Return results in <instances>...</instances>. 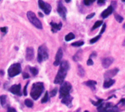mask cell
<instances>
[{
  "mask_svg": "<svg viewBox=\"0 0 125 112\" xmlns=\"http://www.w3.org/2000/svg\"><path fill=\"white\" fill-rule=\"evenodd\" d=\"M69 69H70V64L67 61L64 60V61L61 62L60 68H59L57 75L54 79L55 84H62L64 82Z\"/></svg>",
  "mask_w": 125,
  "mask_h": 112,
  "instance_id": "1",
  "label": "cell"
},
{
  "mask_svg": "<svg viewBox=\"0 0 125 112\" xmlns=\"http://www.w3.org/2000/svg\"><path fill=\"white\" fill-rule=\"evenodd\" d=\"M44 90V85L42 82L34 83L32 85L30 95L34 100H37Z\"/></svg>",
  "mask_w": 125,
  "mask_h": 112,
  "instance_id": "2",
  "label": "cell"
},
{
  "mask_svg": "<svg viewBox=\"0 0 125 112\" xmlns=\"http://www.w3.org/2000/svg\"><path fill=\"white\" fill-rule=\"evenodd\" d=\"M48 58V52L45 45H42L38 49L37 60L39 63H42L43 60H46Z\"/></svg>",
  "mask_w": 125,
  "mask_h": 112,
  "instance_id": "3",
  "label": "cell"
},
{
  "mask_svg": "<svg viewBox=\"0 0 125 112\" xmlns=\"http://www.w3.org/2000/svg\"><path fill=\"white\" fill-rule=\"evenodd\" d=\"M27 17L29 19V20L37 28L39 29H42V23L40 22V20L36 17L35 14L31 12V11H29L27 12Z\"/></svg>",
  "mask_w": 125,
  "mask_h": 112,
  "instance_id": "4",
  "label": "cell"
},
{
  "mask_svg": "<svg viewBox=\"0 0 125 112\" xmlns=\"http://www.w3.org/2000/svg\"><path fill=\"white\" fill-rule=\"evenodd\" d=\"M71 89H72V85L67 82H62V85H61V87H60V90H59V98H64V96L70 94V92L71 91Z\"/></svg>",
  "mask_w": 125,
  "mask_h": 112,
  "instance_id": "5",
  "label": "cell"
},
{
  "mask_svg": "<svg viewBox=\"0 0 125 112\" xmlns=\"http://www.w3.org/2000/svg\"><path fill=\"white\" fill-rule=\"evenodd\" d=\"M21 72V67L19 63L12 64L8 69V75L10 77H13L18 75Z\"/></svg>",
  "mask_w": 125,
  "mask_h": 112,
  "instance_id": "6",
  "label": "cell"
},
{
  "mask_svg": "<svg viewBox=\"0 0 125 112\" xmlns=\"http://www.w3.org/2000/svg\"><path fill=\"white\" fill-rule=\"evenodd\" d=\"M38 4H39L40 8L41 9H42L46 15H48L51 12V6L49 4L44 2L42 0H39L38 1Z\"/></svg>",
  "mask_w": 125,
  "mask_h": 112,
  "instance_id": "7",
  "label": "cell"
},
{
  "mask_svg": "<svg viewBox=\"0 0 125 112\" xmlns=\"http://www.w3.org/2000/svg\"><path fill=\"white\" fill-rule=\"evenodd\" d=\"M57 11H58L59 14L60 15V16L62 17L64 19H65V17H66V14H67V9H66V7L64 6V4H62V1H59Z\"/></svg>",
  "mask_w": 125,
  "mask_h": 112,
  "instance_id": "8",
  "label": "cell"
},
{
  "mask_svg": "<svg viewBox=\"0 0 125 112\" xmlns=\"http://www.w3.org/2000/svg\"><path fill=\"white\" fill-rule=\"evenodd\" d=\"M62 56H63V52H62V50L61 48H59L57 51V53H56V58H55V61L53 63V65L57 66L59 65H60L61 63V60H62Z\"/></svg>",
  "mask_w": 125,
  "mask_h": 112,
  "instance_id": "9",
  "label": "cell"
},
{
  "mask_svg": "<svg viewBox=\"0 0 125 112\" xmlns=\"http://www.w3.org/2000/svg\"><path fill=\"white\" fill-rule=\"evenodd\" d=\"M118 72H119L118 69H111V70L107 71L106 73H105L104 77L105 79H110V78H112L114 76H116Z\"/></svg>",
  "mask_w": 125,
  "mask_h": 112,
  "instance_id": "10",
  "label": "cell"
},
{
  "mask_svg": "<svg viewBox=\"0 0 125 112\" xmlns=\"http://www.w3.org/2000/svg\"><path fill=\"white\" fill-rule=\"evenodd\" d=\"M113 62H114V58L109 57V58H105L103 59L102 64H103V67L105 69H107L112 64Z\"/></svg>",
  "mask_w": 125,
  "mask_h": 112,
  "instance_id": "11",
  "label": "cell"
},
{
  "mask_svg": "<svg viewBox=\"0 0 125 112\" xmlns=\"http://www.w3.org/2000/svg\"><path fill=\"white\" fill-rule=\"evenodd\" d=\"M72 101H73V98L69 94V95L64 96V98H62V103H64V104H65L68 107H70L71 106V104H72Z\"/></svg>",
  "mask_w": 125,
  "mask_h": 112,
  "instance_id": "12",
  "label": "cell"
},
{
  "mask_svg": "<svg viewBox=\"0 0 125 112\" xmlns=\"http://www.w3.org/2000/svg\"><path fill=\"white\" fill-rule=\"evenodd\" d=\"M10 91L13 94L19 95L20 92H21V85H12L10 87Z\"/></svg>",
  "mask_w": 125,
  "mask_h": 112,
  "instance_id": "13",
  "label": "cell"
},
{
  "mask_svg": "<svg viewBox=\"0 0 125 112\" xmlns=\"http://www.w3.org/2000/svg\"><path fill=\"white\" fill-rule=\"evenodd\" d=\"M34 50L31 47H28L26 49V58L28 60H31L34 58Z\"/></svg>",
  "mask_w": 125,
  "mask_h": 112,
  "instance_id": "14",
  "label": "cell"
},
{
  "mask_svg": "<svg viewBox=\"0 0 125 112\" xmlns=\"http://www.w3.org/2000/svg\"><path fill=\"white\" fill-rule=\"evenodd\" d=\"M113 11H114V7H113L112 6L108 7L105 10H104V11L103 12V13H102V17H103V18L107 17L108 16H109V15L113 12Z\"/></svg>",
  "mask_w": 125,
  "mask_h": 112,
  "instance_id": "15",
  "label": "cell"
},
{
  "mask_svg": "<svg viewBox=\"0 0 125 112\" xmlns=\"http://www.w3.org/2000/svg\"><path fill=\"white\" fill-rule=\"evenodd\" d=\"M114 83H115V80H114V79H112L111 78H110V79H106V80H105V82H104L103 87H104V88H109V87H111Z\"/></svg>",
  "mask_w": 125,
  "mask_h": 112,
  "instance_id": "16",
  "label": "cell"
},
{
  "mask_svg": "<svg viewBox=\"0 0 125 112\" xmlns=\"http://www.w3.org/2000/svg\"><path fill=\"white\" fill-rule=\"evenodd\" d=\"M86 85H87L89 87H90L92 90H95V85H97V82L93 81V80H89L86 82H84Z\"/></svg>",
  "mask_w": 125,
  "mask_h": 112,
  "instance_id": "17",
  "label": "cell"
},
{
  "mask_svg": "<svg viewBox=\"0 0 125 112\" xmlns=\"http://www.w3.org/2000/svg\"><path fill=\"white\" fill-rule=\"evenodd\" d=\"M51 27L53 28V31H54V30H55V31H59V30H60V29L62 28V23H59V24H57V23H53V22H51Z\"/></svg>",
  "mask_w": 125,
  "mask_h": 112,
  "instance_id": "18",
  "label": "cell"
},
{
  "mask_svg": "<svg viewBox=\"0 0 125 112\" xmlns=\"http://www.w3.org/2000/svg\"><path fill=\"white\" fill-rule=\"evenodd\" d=\"M81 55H82V51L80 50L78 52H77V53L73 56V60L75 61H78V60H80L81 58Z\"/></svg>",
  "mask_w": 125,
  "mask_h": 112,
  "instance_id": "19",
  "label": "cell"
},
{
  "mask_svg": "<svg viewBox=\"0 0 125 112\" xmlns=\"http://www.w3.org/2000/svg\"><path fill=\"white\" fill-rule=\"evenodd\" d=\"M78 74L81 77H83L85 74V71L81 65H78Z\"/></svg>",
  "mask_w": 125,
  "mask_h": 112,
  "instance_id": "20",
  "label": "cell"
},
{
  "mask_svg": "<svg viewBox=\"0 0 125 112\" xmlns=\"http://www.w3.org/2000/svg\"><path fill=\"white\" fill-rule=\"evenodd\" d=\"M75 39V35H74V34H73V33H70V34H68L65 36V40H66L67 42H69V41H70V40H72V39Z\"/></svg>",
  "mask_w": 125,
  "mask_h": 112,
  "instance_id": "21",
  "label": "cell"
},
{
  "mask_svg": "<svg viewBox=\"0 0 125 112\" xmlns=\"http://www.w3.org/2000/svg\"><path fill=\"white\" fill-rule=\"evenodd\" d=\"M102 24H103V20H97L95 23H94V26H93V28H92V29L94 30V29H96V28H97L98 27H100V26H102Z\"/></svg>",
  "mask_w": 125,
  "mask_h": 112,
  "instance_id": "22",
  "label": "cell"
},
{
  "mask_svg": "<svg viewBox=\"0 0 125 112\" xmlns=\"http://www.w3.org/2000/svg\"><path fill=\"white\" fill-rule=\"evenodd\" d=\"M25 105L27 106V107H29V108H31L33 106V101H31L30 99H26L25 101Z\"/></svg>",
  "mask_w": 125,
  "mask_h": 112,
  "instance_id": "23",
  "label": "cell"
},
{
  "mask_svg": "<svg viewBox=\"0 0 125 112\" xmlns=\"http://www.w3.org/2000/svg\"><path fill=\"white\" fill-rule=\"evenodd\" d=\"M29 70H30V71H31V73L32 74L33 76H36V75L38 74V70H37L36 68L30 67V68H29Z\"/></svg>",
  "mask_w": 125,
  "mask_h": 112,
  "instance_id": "24",
  "label": "cell"
},
{
  "mask_svg": "<svg viewBox=\"0 0 125 112\" xmlns=\"http://www.w3.org/2000/svg\"><path fill=\"white\" fill-rule=\"evenodd\" d=\"M6 99H7V96L6 95H1L0 96V102H1V104L2 106H4L5 104Z\"/></svg>",
  "mask_w": 125,
  "mask_h": 112,
  "instance_id": "25",
  "label": "cell"
},
{
  "mask_svg": "<svg viewBox=\"0 0 125 112\" xmlns=\"http://www.w3.org/2000/svg\"><path fill=\"white\" fill-rule=\"evenodd\" d=\"M84 44V42L83 41H78V42H75L74 43L72 44L73 46H75V47H81L82 46L83 44Z\"/></svg>",
  "mask_w": 125,
  "mask_h": 112,
  "instance_id": "26",
  "label": "cell"
},
{
  "mask_svg": "<svg viewBox=\"0 0 125 112\" xmlns=\"http://www.w3.org/2000/svg\"><path fill=\"white\" fill-rule=\"evenodd\" d=\"M48 101V93L46 92L45 94V95H44V97H43V98L42 99V101L41 102H42V103H45Z\"/></svg>",
  "mask_w": 125,
  "mask_h": 112,
  "instance_id": "27",
  "label": "cell"
},
{
  "mask_svg": "<svg viewBox=\"0 0 125 112\" xmlns=\"http://www.w3.org/2000/svg\"><path fill=\"white\" fill-rule=\"evenodd\" d=\"M115 18H116V20L119 23H122V22L124 20V18H123L121 15H117V14L115 15Z\"/></svg>",
  "mask_w": 125,
  "mask_h": 112,
  "instance_id": "28",
  "label": "cell"
},
{
  "mask_svg": "<svg viewBox=\"0 0 125 112\" xmlns=\"http://www.w3.org/2000/svg\"><path fill=\"white\" fill-rule=\"evenodd\" d=\"M100 36H96V37H94V38L90 40V43H91V44H94V43H95L96 42H97V41H98V39H100Z\"/></svg>",
  "mask_w": 125,
  "mask_h": 112,
  "instance_id": "29",
  "label": "cell"
},
{
  "mask_svg": "<svg viewBox=\"0 0 125 112\" xmlns=\"http://www.w3.org/2000/svg\"><path fill=\"white\" fill-rule=\"evenodd\" d=\"M92 103H93L94 106H97V107L100 106L101 104H103V100H99V101H98L97 102H96V103H94L93 101H92Z\"/></svg>",
  "mask_w": 125,
  "mask_h": 112,
  "instance_id": "30",
  "label": "cell"
},
{
  "mask_svg": "<svg viewBox=\"0 0 125 112\" xmlns=\"http://www.w3.org/2000/svg\"><path fill=\"white\" fill-rule=\"evenodd\" d=\"M94 1H95V0H84V1H83L84 4H85L86 5H87V6L92 4Z\"/></svg>",
  "mask_w": 125,
  "mask_h": 112,
  "instance_id": "31",
  "label": "cell"
},
{
  "mask_svg": "<svg viewBox=\"0 0 125 112\" xmlns=\"http://www.w3.org/2000/svg\"><path fill=\"white\" fill-rule=\"evenodd\" d=\"M57 93V88L53 89L51 92V97H54Z\"/></svg>",
  "mask_w": 125,
  "mask_h": 112,
  "instance_id": "32",
  "label": "cell"
},
{
  "mask_svg": "<svg viewBox=\"0 0 125 112\" xmlns=\"http://www.w3.org/2000/svg\"><path fill=\"white\" fill-rule=\"evenodd\" d=\"M105 28H106V24L105 23H104L103 25V28H102V29H101V31H100V34H102L103 33H104V31H105Z\"/></svg>",
  "mask_w": 125,
  "mask_h": 112,
  "instance_id": "33",
  "label": "cell"
},
{
  "mask_svg": "<svg viewBox=\"0 0 125 112\" xmlns=\"http://www.w3.org/2000/svg\"><path fill=\"white\" fill-rule=\"evenodd\" d=\"M94 64V62H93V60L91 59V58H89L88 60H87V65L88 66H92Z\"/></svg>",
  "mask_w": 125,
  "mask_h": 112,
  "instance_id": "34",
  "label": "cell"
},
{
  "mask_svg": "<svg viewBox=\"0 0 125 112\" xmlns=\"http://www.w3.org/2000/svg\"><path fill=\"white\" fill-rule=\"evenodd\" d=\"M95 15V13L94 12H93V13H91V14H89V15H87V17H86V19H91V18H92Z\"/></svg>",
  "mask_w": 125,
  "mask_h": 112,
  "instance_id": "35",
  "label": "cell"
},
{
  "mask_svg": "<svg viewBox=\"0 0 125 112\" xmlns=\"http://www.w3.org/2000/svg\"><path fill=\"white\" fill-rule=\"evenodd\" d=\"M29 83H27L26 85V86L24 87V89H23V95H27V92H26V89H27V86H28Z\"/></svg>",
  "mask_w": 125,
  "mask_h": 112,
  "instance_id": "36",
  "label": "cell"
},
{
  "mask_svg": "<svg viewBox=\"0 0 125 112\" xmlns=\"http://www.w3.org/2000/svg\"><path fill=\"white\" fill-rule=\"evenodd\" d=\"M0 30H1V31L3 32V33H6L7 28V27H1V28H0Z\"/></svg>",
  "mask_w": 125,
  "mask_h": 112,
  "instance_id": "37",
  "label": "cell"
},
{
  "mask_svg": "<svg viewBox=\"0 0 125 112\" xmlns=\"http://www.w3.org/2000/svg\"><path fill=\"white\" fill-rule=\"evenodd\" d=\"M105 0H98L97 3L100 5H102V4H105Z\"/></svg>",
  "mask_w": 125,
  "mask_h": 112,
  "instance_id": "38",
  "label": "cell"
},
{
  "mask_svg": "<svg viewBox=\"0 0 125 112\" xmlns=\"http://www.w3.org/2000/svg\"><path fill=\"white\" fill-rule=\"evenodd\" d=\"M23 77L24 79H28V78H29V75L28 74H26V73H23Z\"/></svg>",
  "mask_w": 125,
  "mask_h": 112,
  "instance_id": "39",
  "label": "cell"
},
{
  "mask_svg": "<svg viewBox=\"0 0 125 112\" xmlns=\"http://www.w3.org/2000/svg\"><path fill=\"white\" fill-rule=\"evenodd\" d=\"M8 112H15L16 111H15V109H11V108H9L8 109Z\"/></svg>",
  "mask_w": 125,
  "mask_h": 112,
  "instance_id": "40",
  "label": "cell"
},
{
  "mask_svg": "<svg viewBox=\"0 0 125 112\" xmlns=\"http://www.w3.org/2000/svg\"><path fill=\"white\" fill-rule=\"evenodd\" d=\"M39 15H40V17H43V15H42L41 12H39Z\"/></svg>",
  "mask_w": 125,
  "mask_h": 112,
  "instance_id": "41",
  "label": "cell"
},
{
  "mask_svg": "<svg viewBox=\"0 0 125 112\" xmlns=\"http://www.w3.org/2000/svg\"><path fill=\"white\" fill-rule=\"evenodd\" d=\"M121 102H122L123 103H125V99H122Z\"/></svg>",
  "mask_w": 125,
  "mask_h": 112,
  "instance_id": "42",
  "label": "cell"
},
{
  "mask_svg": "<svg viewBox=\"0 0 125 112\" xmlns=\"http://www.w3.org/2000/svg\"><path fill=\"white\" fill-rule=\"evenodd\" d=\"M70 1H71V0H65V1H66V2H67V3H68V2H70Z\"/></svg>",
  "mask_w": 125,
  "mask_h": 112,
  "instance_id": "43",
  "label": "cell"
},
{
  "mask_svg": "<svg viewBox=\"0 0 125 112\" xmlns=\"http://www.w3.org/2000/svg\"><path fill=\"white\" fill-rule=\"evenodd\" d=\"M122 1L123 2H125V0H122Z\"/></svg>",
  "mask_w": 125,
  "mask_h": 112,
  "instance_id": "44",
  "label": "cell"
},
{
  "mask_svg": "<svg viewBox=\"0 0 125 112\" xmlns=\"http://www.w3.org/2000/svg\"><path fill=\"white\" fill-rule=\"evenodd\" d=\"M123 27H124V28H125V24L124 25V26H123Z\"/></svg>",
  "mask_w": 125,
  "mask_h": 112,
  "instance_id": "45",
  "label": "cell"
}]
</instances>
